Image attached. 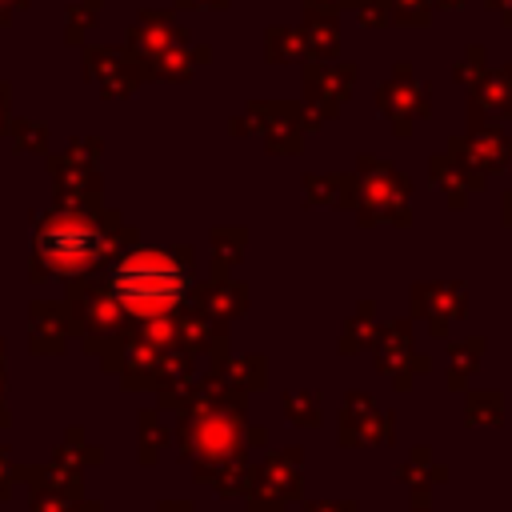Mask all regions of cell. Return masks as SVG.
Returning <instances> with one entry per match:
<instances>
[{
	"mask_svg": "<svg viewBox=\"0 0 512 512\" xmlns=\"http://www.w3.org/2000/svg\"><path fill=\"white\" fill-rule=\"evenodd\" d=\"M184 288H188L184 268L164 252H132L112 268V296L136 316H156L176 308Z\"/></svg>",
	"mask_w": 512,
	"mask_h": 512,
	"instance_id": "obj_1",
	"label": "cell"
},
{
	"mask_svg": "<svg viewBox=\"0 0 512 512\" xmlns=\"http://www.w3.org/2000/svg\"><path fill=\"white\" fill-rule=\"evenodd\" d=\"M100 248H104L100 232L84 220H52L40 232V256L56 272H80V268L96 264Z\"/></svg>",
	"mask_w": 512,
	"mask_h": 512,
	"instance_id": "obj_2",
	"label": "cell"
}]
</instances>
